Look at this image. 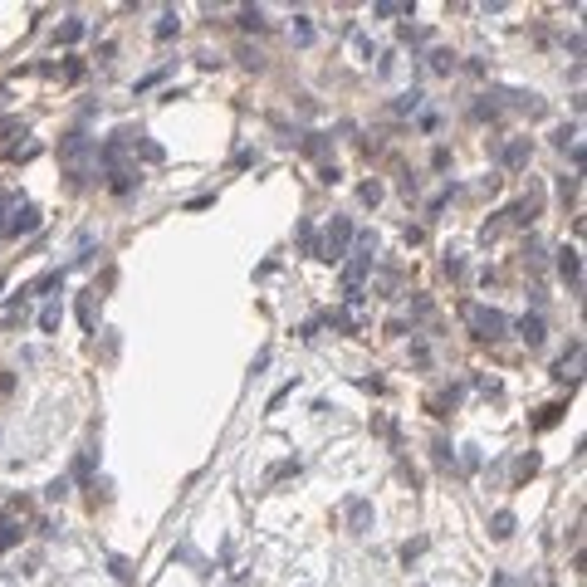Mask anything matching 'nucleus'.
<instances>
[{
  "label": "nucleus",
  "mask_w": 587,
  "mask_h": 587,
  "mask_svg": "<svg viewBox=\"0 0 587 587\" xmlns=\"http://www.w3.org/2000/svg\"><path fill=\"white\" fill-rule=\"evenodd\" d=\"M465 313H470V324H475V333H479V338H490V343L509 333V318H504L499 308H479V304H470Z\"/></svg>",
  "instance_id": "nucleus-1"
},
{
  "label": "nucleus",
  "mask_w": 587,
  "mask_h": 587,
  "mask_svg": "<svg viewBox=\"0 0 587 587\" xmlns=\"http://www.w3.org/2000/svg\"><path fill=\"white\" fill-rule=\"evenodd\" d=\"M348 240H352V221L348 216H333V226H328L324 245H318V255H324V259H343L348 255Z\"/></svg>",
  "instance_id": "nucleus-2"
},
{
  "label": "nucleus",
  "mask_w": 587,
  "mask_h": 587,
  "mask_svg": "<svg viewBox=\"0 0 587 587\" xmlns=\"http://www.w3.org/2000/svg\"><path fill=\"white\" fill-rule=\"evenodd\" d=\"M6 230H10V235H34V230H39V210H34V206H20L15 221H6Z\"/></svg>",
  "instance_id": "nucleus-3"
},
{
  "label": "nucleus",
  "mask_w": 587,
  "mask_h": 587,
  "mask_svg": "<svg viewBox=\"0 0 587 587\" xmlns=\"http://www.w3.org/2000/svg\"><path fill=\"white\" fill-rule=\"evenodd\" d=\"M499 162H504L509 172H519V167L528 162V137H514V142H509V147L499 152Z\"/></svg>",
  "instance_id": "nucleus-4"
},
{
  "label": "nucleus",
  "mask_w": 587,
  "mask_h": 587,
  "mask_svg": "<svg viewBox=\"0 0 587 587\" xmlns=\"http://www.w3.org/2000/svg\"><path fill=\"white\" fill-rule=\"evenodd\" d=\"M367 519H372L367 499H348V524H352V533H362V528H367Z\"/></svg>",
  "instance_id": "nucleus-5"
},
{
  "label": "nucleus",
  "mask_w": 587,
  "mask_h": 587,
  "mask_svg": "<svg viewBox=\"0 0 587 587\" xmlns=\"http://www.w3.org/2000/svg\"><path fill=\"white\" fill-rule=\"evenodd\" d=\"M519 333H524V343H528V348H539V343H544V318H539V313H533V318H524V324H519Z\"/></svg>",
  "instance_id": "nucleus-6"
},
{
  "label": "nucleus",
  "mask_w": 587,
  "mask_h": 587,
  "mask_svg": "<svg viewBox=\"0 0 587 587\" xmlns=\"http://www.w3.org/2000/svg\"><path fill=\"white\" fill-rule=\"evenodd\" d=\"M558 270H563V279L577 284V250H558Z\"/></svg>",
  "instance_id": "nucleus-7"
},
{
  "label": "nucleus",
  "mask_w": 587,
  "mask_h": 587,
  "mask_svg": "<svg viewBox=\"0 0 587 587\" xmlns=\"http://www.w3.org/2000/svg\"><path fill=\"white\" fill-rule=\"evenodd\" d=\"M177 30H181V20H177V10H167L162 20H157V39H172Z\"/></svg>",
  "instance_id": "nucleus-8"
},
{
  "label": "nucleus",
  "mask_w": 587,
  "mask_h": 587,
  "mask_svg": "<svg viewBox=\"0 0 587 587\" xmlns=\"http://www.w3.org/2000/svg\"><path fill=\"white\" fill-rule=\"evenodd\" d=\"M431 69H436V74H450V69H455V54H450V49H436V54H431Z\"/></svg>",
  "instance_id": "nucleus-9"
},
{
  "label": "nucleus",
  "mask_w": 587,
  "mask_h": 587,
  "mask_svg": "<svg viewBox=\"0 0 587 587\" xmlns=\"http://www.w3.org/2000/svg\"><path fill=\"white\" fill-rule=\"evenodd\" d=\"M39 328H44V333H54V328H59V304H49V308L39 313Z\"/></svg>",
  "instance_id": "nucleus-10"
},
{
  "label": "nucleus",
  "mask_w": 587,
  "mask_h": 587,
  "mask_svg": "<svg viewBox=\"0 0 587 587\" xmlns=\"http://www.w3.org/2000/svg\"><path fill=\"white\" fill-rule=\"evenodd\" d=\"M495 539H509V533H514V514H495Z\"/></svg>",
  "instance_id": "nucleus-11"
},
{
  "label": "nucleus",
  "mask_w": 587,
  "mask_h": 587,
  "mask_svg": "<svg viewBox=\"0 0 587 587\" xmlns=\"http://www.w3.org/2000/svg\"><path fill=\"white\" fill-rule=\"evenodd\" d=\"M79 34H83V20H64V25H59V39H64V44H74Z\"/></svg>",
  "instance_id": "nucleus-12"
},
{
  "label": "nucleus",
  "mask_w": 587,
  "mask_h": 587,
  "mask_svg": "<svg viewBox=\"0 0 587 587\" xmlns=\"http://www.w3.org/2000/svg\"><path fill=\"white\" fill-rule=\"evenodd\" d=\"M299 240H304V250H308V255H318V235H313V226H308V221H299Z\"/></svg>",
  "instance_id": "nucleus-13"
},
{
  "label": "nucleus",
  "mask_w": 587,
  "mask_h": 587,
  "mask_svg": "<svg viewBox=\"0 0 587 587\" xmlns=\"http://www.w3.org/2000/svg\"><path fill=\"white\" fill-rule=\"evenodd\" d=\"M416 108H421V93H416V88L397 98V113H416Z\"/></svg>",
  "instance_id": "nucleus-14"
},
{
  "label": "nucleus",
  "mask_w": 587,
  "mask_h": 587,
  "mask_svg": "<svg viewBox=\"0 0 587 587\" xmlns=\"http://www.w3.org/2000/svg\"><path fill=\"white\" fill-rule=\"evenodd\" d=\"M15 539H20V533H15V524H10V519H0V553H6Z\"/></svg>",
  "instance_id": "nucleus-15"
},
{
  "label": "nucleus",
  "mask_w": 587,
  "mask_h": 587,
  "mask_svg": "<svg viewBox=\"0 0 587 587\" xmlns=\"http://www.w3.org/2000/svg\"><path fill=\"white\" fill-rule=\"evenodd\" d=\"M377 15H382V20H392V15H411V6H397V0H382V6H377Z\"/></svg>",
  "instance_id": "nucleus-16"
},
{
  "label": "nucleus",
  "mask_w": 587,
  "mask_h": 587,
  "mask_svg": "<svg viewBox=\"0 0 587 587\" xmlns=\"http://www.w3.org/2000/svg\"><path fill=\"white\" fill-rule=\"evenodd\" d=\"M240 25L245 30H264V10H240Z\"/></svg>",
  "instance_id": "nucleus-17"
},
{
  "label": "nucleus",
  "mask_w": 587,
  "mask_h": 587,
  "mask_svg": "<svg viewBox=\"0 0 587 587\" xmlns=\"http://www.w3.org/2000/svg\"><path fill=\"white\" fill-rule=\"evenodd\" d=\"M294 39H299V44H313V25H308L304 15H299V25H294Z\"/></svg>",
  "instance_id": "nucleus-18"
},
{
  "label": "nucleus",
  "mask_w": 587,
  "mask_h": 587,
  "mask_svg": "<svg viewBox=\"0 0 587 587\" xmlns=\"http://www.w3.org/2000/svg\"><path fill=\"white\" fill-rule=\"evenodd\" d=\"M357 196H362V201H367V206H377V201H382V186H377V181H367V186H362V191H357Z\"/></svg>",
  "instance_id": "nucleus-19"
},
{
  "label": "nucleus",
  "mask_w": 587,
  "mask_h": 587,
  "mask_svg": "<svg viewBox=\"0 0 587 587\" xmlns=\"http://www.w3.org/2000/svg\"><path fill=\"white\" fill-rule=\"evenodd\" d=\"M6 206H10V201H6V196H0V226H6Z\"/></svg>",
  "instance_id": "nucleus-20"
}]
</instances>
